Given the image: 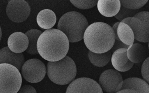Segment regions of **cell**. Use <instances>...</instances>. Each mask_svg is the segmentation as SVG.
Wrapping results in <instances>:
<instances>
[{
  "instance_id": "4fadbf2b",
  "label": "cell",
  "mask_w": 149,
  "mask_h": 93,
  "mask_svg": "<svg viewBox=\"0 0 149 93\" xmlns=\"http://www.w3.org/2000/svg\"><path fill=\"white\" fill-rule=\"evenodd\" d=\"M24 63V57L22 53H15L11 51L8 46L0 50V64H10L20 71Z\"/></svg>"
},
{
  "instance_id": "7402d4cb",
  "label": "cell",
  "mask_w": 149,
  "mask_h": 93,
  "mask_svg": "<svg viewBox=\"0 0 149 93\" xmlns=\"http://www.w3.org/2000/svg\"><path fill=\"white\" fill-rule=\"evenodd\" d=\"M70 1L76 8L81 9H88L97 4V0H70Z\"/></svg>"
},
{
  "instance_id": "8992f818",
  "label": "cell",
  "mask_w": 149,
  "mask_h": 93,
  "mask_svg": "<svg viewBox=\"0 0 149 93\" xmlns=\"http://www.w3.org/2000/svg\"><path fill=\"white\" fill-rule=\"evenodd\" d=\"M22 75L29 83L36 84L42 81L46 75L45 64L40 59H31L24 62L21 69Z\"/></svg>"
},
{
  "instance_id": "e0dca14e",
  "label": "cell",
  "mask_w": 149,
  "mask_h": 93,
  "mask_svg": "<svg viewBox=\"0 0 149 93\" xmlns=\"http://www.w3.org/2000/svg\"><path fill=\"white\" fill-rule=\"evenodd\" d=\"M127 56L129 59L134 64L140 63L145 59L147 51L145 47L139 43H134L127 50Z\"/></svg>"
},
{
  "instance_id": "83f0119b",
  "label": "cell",
  "mask_w": 149,
  "mask_h": 93,
  "mask_svg": "<svg viewBox=\"0 0 149 93\" xmlns=\"http://www.w3.org/2000/svg\"><path fill=\"white\" fill-rule=\"evenodd\" d=\"M132 18V17H127V18H125V19L123 20L121 22L124 23L126 24L129 25L130 21H131Z\"/></svg>"
},
{
  "instance_id": "d4e9b609",
  "label": "cell",
  "mask_w": 149,
  "mask_h": 93,
  "mask_svg": "<svg viewBox=\"0 0 149 93\" xmlns=\"http://www.w3.org/2000/svg\"><path fill=\"white\" fill-rule=\"evenodd\" d=\"M129 47V45H126L122 43L120 40H117L116 39L115 42L113 46V48L110 50L111 52H113L115 51L116 50H118L120 48H126L128 49Z\"/></svg>"
},
{
  "instance_id": "603a6c76",
  "label": "cell",
  "mask_w": 149,
  "mask_h": 93,
  "mask_svg": "<svg viewBox=\"0 0 149 93\" xmlns=\"http://www.w3.org/2000/svg\"><path fill=\"white\" fill-rule=\"evenodd\" d=\"M138 10H131L124 8L123 6L121 5V8L120 11L118 14L115 16V17L119 21L121 22L123 20L127 17H133L134 16L138 13Z\"/></svg>"
},
{
  "instance_id": "484cf974",
  "label": "cell",
  "mask_w": 149,
  "mask_h": 93,
  "mask_svg": "<svg viewBox=\"0 0 149 93\" xmlns=\"http://www.w3.org/2000/svg\"><path fill=\"white\" fill-rule=\"evenodd\" d=\"M17 93H37V92L35 88L29 85H25L21 87Z\"/></svg>"
},
{
  "instance_id": "5b68a950",
  "label": "cell",
  "mask_w": 149,
  "mask_h": 93,
  "mask_svg": "<svg viewBox=\"0 0 149 93\" xmlns=\"http://www.w3.org/2000/svg\"><path fill=\"white\" fill-rule=\"evenodd\" d=\"M22 77L14 66L0 64V93H17L21 88Z\"/></svg>"
},
{
  "instance_id": "f1b7e54d",
  "label": "cell",
  "mask_w": 149,
  "mask_h": 93,
  "mask_svg": "<svg viewBox=\"0 0 149 93\" xmlns=\"http://www.w3.org/2000/svg\"><path fill=\"white\" fill-rule=\"evenodd\" d=\"M2 37V31L1 29V26H0V42H1V39Z\"/></svg>"
},
{
  "instance_id": "3957f363",
  "label": "cell",
  "mask_w": 149,
  "mask_h": 93,
  "mask_svg": "<svg viewBox=\"0 0 149 93\" xmlns=\"http://www.w3.org/2000/svg\"><path fill=\"white\" fill-rule=\"evenodd\" d=\"M88 26L87 20L82 14L77 11H70L59 19L58 29L66 35L70 43H77L83 39Z\"/></svg>"
},
{
  "instance_id": "ba28073f",
  "label": "cell",
  "mask_w": 149,
  "mask_h": 93,
  "mask_svg": "<svg viewBox=\"0 0 149 93\" xmlns=\"http://www.w3.org/2000/svg\"><path fill=\"white\" fill-rule=\"evenodd\" d=\"M31 12L29 4L24 0H10L6 8V14L14 22L21 23L28 19Z\"/></svg>"
},
{
  "instance_id": "f546056e",
  "label": "cell",
  "mask_w": 149,
  "mask_h": 93,
  "mask_svg": "<svg viewBox=\"0 0 149 93\" xmlns=\"http://www.w3.org/2000/svg\"></svg>"
},
{
  "instance_id": "44dd1931",
  "label": "cell",
  "mask_w": 149,
  "mask_h": 93,
  "mask_svg": "<svg viewBox=\"0 0 149 93\" xmlns=\"http://www.w3.org/2000/svg\"><path fill=\"white\" fill-rule=\"evenodd\" d=\"M121 5L131 10H138L144 6L148 0H120Z\"/></svg>"
},
{
  "instance_id": "30bf717a",
  "label": "cell",
  "mask_w": 149,
  "mask_h": 93,
  "mask_svg": "<svg viewBox=\"0 0 149 93\" xmlns=\"http://www.w3.org/2000/svg\"><path fill=\"white\" fill-rule=\"evenodd\" d=\"M123 81L122 76L118 71L109 69L104 71L100 76L99 85L105 92L114 93Z\"/></svg>"
},
{
  "instance_id": "6da1fadb",
  "label": "cell",
  "mask_w": 149,
  "mask_h": 93,
  "mask_svg": "<svg viewBox=\"0 0 149 93\" xmlns=\"http://www.w3.org/2000/svg\"><path fill=\"white\" fill-rule=\"evenodd\" d=\"M37 47L42 58L49 62H55L66 56L70 48V42L63 31L58 29H50L40 35Z\"/></svg>"
},
{
  "instance_id": "2e32d148",
  "label": "cell",
  "mask_w": 149,
  "mask_h": 93,
  "mask_svg": "<svg viewBox=\"0 0 149 93\" xmlns=\"http://www.w3.org/2000/svg\"><path fill=\"white\" fill-rule=\"evenodd\" d=\"M129 89L137 93H149V85L144 80L137 78H131L123 81L121 90Z\"/></svg>"
},
{
  "instance_id": "8fae6325",
  "label": "cell",
  "mask_w": 149,
  "mask_h": 93,
  "mask_svg": "<svg viewBox=\"0 0 149 93\" xmlns=\"http://www.w3.org/2000/svg\"><path fill=\"white\" fill-rule=\"evenodd\" d=\"M126 48H120L114 52L111 57V62L114 68L118 71L126 72L133 67L134 63L129 59Z\"/></svg>"
},
{
  "instance_id": "5bb4252c",
  "label": "cell",
  "mask_w": 149,
  "mask_h": 93,
  "mask_svg": "<svg viewBox=\"0 0 149 93\" xmlns=\"http://www.w3.org/2000/svg\"><path fill=\"white\" fill-rule=\"evenodd\" d=\"M97 5L99 12L102 15L112 17L120 11L121 3L120 0H99Z\"/></svg>"
},
{
  "instance_id": "ffe728a7",
  "label": "cell",
  "mask_w": 149,
  "mask_h": 93,
  "mask_svg": "<svg viewBox=\"0 0 149 93\" xmlns=\"http://www.w3.org/2000/svg\"><path fill=\"white\" fill-rule=\"evenodd\" d=\"M42 33V32L41 30L32 29L28 31L25 33L29 40V46L25 51L27 53L31 55L39 54L38 51L37 44L38 38Z\"/></svg>"
},
{
  "instance_id": "ac0fdd59",
  "label": "cell",
  "mask_w": 149,
  "mask_h": 93,
  "mask_svg": "<svg viewBox=\"0 0 149 93\" xmlns=\"http://www.w3.org/2000/svg\"><path fill=\"white\" fill-rule=\"evenodd\" d=\"M117 34L120 40L124 44L130 46L134 42V35L131 27L120 22L117 27Z\"/></svg>"
},
{
  "instance_id": "7a4b0ae2",
  "label": "cell",
  "mask_w": 149,
  "mask_h": 93,
  "mask_svg": "<svg viewBox=\"0 0 149 93\" xmlns=\"http://www.w3.org/2000/svg\"><path fill=\"white\" fill-rule=\"evenodd\" d=\"M84 43L92 52L102 53L110 50L116 40L112 27L102 22H96L88 25L83 37Z\"/></svg>"
},
{
  "instance_id": "277c9868",
  "label": "cell",
  "mask_w": 149,
  "mask_h": 93,
  "mask_svg": "<svg viewBox=\"0 0 149 93\" xmlns=\"http://www.w3.org/2000/svg\"><path fill=\"white\" fill-rule=\"evenodd\" d=\"M47 73L49 78L53 83L64 85L74 80L77 73V68L73 59L66 56L59 61L48 62Z\"/></svg>"
},
{
  "instance_id": "d6986e66",
  "label": "cell",
  "mask_w": 149,
  "mask_h": 93,
  "mask_svg": "<svg viewBox=\"0 0 149 93\" xmlns=\"http://www.w3.org/2000/svg\"><path fill=\"white\" fill-rule=\"evenodd\" d=\"M112 53L110 50L105 53H96L89 51L88 57L92 64L97 67H102L107 65L111 59Z\"/></svg>"
},
{
  "instance_id": "7c38bea8",
  "label": "cell",
  "mask_w": 149,
  "mask_h": 93,
  "mask_svg": "<svg viewBox=\"0 0 149 93\" xmlns=\"http://www.w3.org/2000/svg\"><path fill=\"white\" fill-rule=\"evenodd\" d=\"M29 45V38L23 32H14L8 38V47L11 51L15 53H22L25 51Z\"/></svg>"
},
{
  "instance_id": "52a82bcc",
  "label": "cell",
  "mask_w": 149,
  "mask_h": 93,
  "mask_svg": "<svg viewBox=\"0 0 149 93\" xmlns=\"http://www.w3.org/2000/svg\"><path fill=\"white\" fill-rule=\"evenodd\" d=\"M135 40L142 43L149 41V11H140L132 17L130 23Z\"/></svg>"
},
{
  "instance_id": "cb8c5ba5",
  "label": "cell",
  "mask_w": 149,
  "mask_h": 93,
  "mask_svg": "<svg viewBox=\"0 0 149 93\" xmlns=\"http://www.w3.org/2000/svg\"><path fill=\"white\" fill-rule=\"evenodd\" d=\"M141 74L143 80L149 84V57L144 60L143 64Z\"/></svg>"
},
{
  "instance_id": "4316f807",
  "label": "cell",
  "mask_w": 149,
  "mask_h": 93,
  "mask_svg": "<svg viewBox=\"0 0 149 93\" xmlns=\"http://www.w3.org/2000/svg\"><path fill=\"white\" fill-rule=\"evenodd\" d=\"M137 93V92L134 90H131L129 89H123L120 90L117 93Z\"/></svg>"
},
{
  "instance_id": "9a60e30c",
  "label": "cell",
  "mask_w": 149,
  "mask_h": 93,
  "mask_svg": "<svg viewBox=\"0 0 149 93\" xmlns=\"http://www.w3.org/2000/svg\"><path fill=\"white\" fill-rule=\"evenodd\" d=\"M56 16L53 10L45 9L40 11L37 16V22L38 26L44 29H50L56 22Z\"/></svg>"
},
{
  "instance_id": "9c48e42d",
  "label": "cell",
  "mask_w": 149,
  "mask_h": 93,
  "mask_svg": "<svg viewBox=\"0 0 149 93\" xmlns=\"http://www.w3.org/2000/svg\"><path fill=\"white\" fill-rule=\"evenodd\" d=\"M66 93H102L100 85L95 80L87 78H81L73 80L67 87Z\"/></svg>"
}]
</instances>
